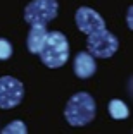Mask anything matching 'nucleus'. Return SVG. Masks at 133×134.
Here are the masks:
<instances>
[{
  "mask_svg": "<svg viewBox=\"0 0 133 134\" xmlns=\"http://www.w3.org/2000/svg\"><path fill=\"white\" fill-rule=\"evenodd\" d=\"M109 114L112 119H126L128 117V107L121 100H111L109 102Z\"/></svg>",
  "mask_w": 133,
  "mask_h": 134,
  "instance_id": "obj_9",
  "label": "nucleus"
},
{
  "mask_svg": "<svg viewBox=\"0 0 133 134\" xmlns=\"http://www.w3.org/2000/svg\"><path fill=\"white\" fill-rule=\"evenodd\" d=\"M12 55V45L7 40L0 38V60H7Z\"/></svg>",
  "mask_w": 133,
  "mask_h": 134,
  "instance_id": "obj_11",
  "label": "nucleus"
},
{
  "mask_svg": "<svg viewBox=\"0 0 133 134\" xmlns=\"http://www.w3.org/2000/svg\"><path fill=\"white\" fill-rule=\"evenodd\" d=\"M64 115L71 126H86L95 119V100L88 93H76L69 98Z\"/></svg>",
  "mask_w": 133,
  "mask_h": 134,
  "instance_id": "obj_2",
  "label": "nucleus"
},
{
  "mask_svg": "<svg viewBox=\"0 0 133 134\" xmlns=\"http://www.w3.org/2000/svg\"><path fill=\"white\" fill-rule=\"evenodd\" d=\"M86 47H88V53H92L93 57L98 59H109L116 53L117 47V38L112 33L107 31V28L95 29L90 35H86Z\"/></svg>",
  "mask_w": 133,
  "mask_h": 134,
  "instance_id": "obj_3",
  "label": "nucleus"
},
{
  "mask_svg": "<svg viewBox=\"0 0 133 134\" xmlns=\"http://www.w3.org/2000/svg\"><path fill=\"white\" fill-rule=\"evenodd\" d=\"M75 19H76L78 29L83 31V33H86V35H90L92 31H95V29L106 28V23H104L102 16L98 14V12H95L93 9H90V7H80L78 10H76Z\"/></svg>",
  "mask_w": 133,
  "mask_h": 134,
  "instance_id": "obj_6",
  "label": "nucleus"
},
{
  "mask_svg": "<svg viewBox=\"0 0 133 134\" xmlns=\"http://www.w3.org/2000/svg\"><path fill=\"white\" fill-rule=\"evenodd\" d=\"M23 96L24 88L21 81H17L16 77H11V76L0 77V108H4V110L14 108L21 103Z\"/></svg>",
  "mask_w": 133,
  "mask_h": 134,
  "instance_id": "obj_5",
  "label": "nucleus"
},
{
  "mask_svg": "<svg viewBox=\"0 0 133 134\" xmlns=\"http://www.w3.org/2000/svg\"><path fill=\"white\" fill-rule=\"evenodd\" d=\"M38 55L42 62L50 69H57V67L64 65L67 57H69L67 38L59 31H48L43 45L38 50Z\"/></svg>",
  "mask_w": 133,
  "mask_h": 134,
  "instance_id": "obj_1",
  "label": "nucleus"
},
{
  "mask_svg": "<svg viewBox=\"0 0 133 134\" xmlns=\"http://www.w3.org/2000/svg\"><path fill=\"white\" fill-rule=\"evenodd\" d=\"M57 17V0H31L24 9V21L29 26H47Z\"/></svg>",
  "mask_w": 133,
  "mask_h": 134,
  "instance_id": "obj_4",
  "label": "nucleus"
},
{
  "mask_svg": "<svg viewBox=\"0 0 133 134\" xmlns=\"http://www.w3.org/2000/svg\"><path fill=\"white\" fill-rule=\"evenodd\" d=\"M2 132H4V134H12V132L26 134V132H28V129H26V126H24L21 120H14V122L7 124V126H5V129H2Z\"/></svg>",
  "mask_w": 133,
  "mask_h": 134,
  "instance_id": "obj_10",
  "label": "nucleus"
},
{
  "mask_svg": "<svg viewBox=\"0 0 133 134\" xmlns=\"http://www.w3.org/2000/svg\"><path fill=\"white\" fill-rule=\"evenodd\" d=\"M47 26H31L29 33H28V50L31 52V53H38L40 47L43 45L45 38H47Z\"/></svg>",
  "mask_w": 133,
  "mask_h": 134,
  "instance_id": "obj_8",
  "label": "nucleus"
},
{
  "mask_svg": "<svg viewBox=\"0 0 133 134\" xmlns=\"http://www.w3.org/2000/svg\"><path fill=\"white\" fill-rule=\"evenodd\" d=\"M95 71H97V64H95L92 53L80 52L78 55L75 57V72L78 77L86 79V77H90V76H93Z\"/></svg>",
  "mask_w": 133,
  "mask_h": 134,
  "instance_id": "obj_7",
  "label": "nucleus"
}]
</instances>
